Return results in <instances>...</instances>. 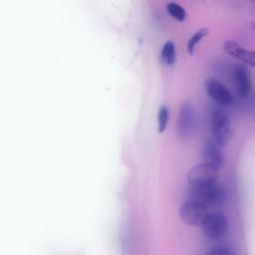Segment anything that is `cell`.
<instances>
[{"label":"cell","instance_id":"6da1fadb","mask_svg":"<svg viewBox=\"0 0 255 255\" xmlns=\"http://www.w3.org/2000/svg\"><path fill=\"white\" fill-rule=\"evenodd\" d=\"M188 194L190 200L200 202L205 206L221 204L226 199V190L219 183L200 187H191Z\"/></svg>","mask_w":255,"mask_h":255},{"label":"cell","instance_id":"7a4b0ae2","mask_svg":"<svg viewBox=\"0 0 255 255\" xmlns=\"http://www.w3.org/2000/svg\"><path fill=\"white\" fill-rule=\"evenodd\" d=\"M211 131L219 147H225L232 137L230 120L221 110H214L211 115Z\"/></svg>","mask_w":255,"mask_h":255},{"label":"cell","instance_id":"3957f363","mask_svg":"<svg viewBox=\"0 0 255 255\" xmlns=\"http://www.w3.org/2000/svg\"><path fill=\"white\" fill-rule=\"evenodd\" d=\"M217 178L218 168L205 161L194 165L187 172V181L191 187H200L216 183Z\"/></svg>","mask_w":255,"mask_h":255},{"label":"cell","instance_id":"277c9868","mask_svg":"<svg viewBox=\"0 0 255 255\" xmlns=\"http://www.w3.org/2000/svg\"><path fill=\"white\" fill-rule=\"evenodd\" d=\"M208 213L207 206L194 200L185 201L179 208L180 219L189 226H201Z\"/></svg>","mask_w":255,"mask_h":255},{"label":"cell","instance_id":"5b68a950","mask_svg":"<svg viewBox=\"0 0 255 255\" xmlns=\"http://www.w3.org/2000/svg\"><path fill=\"white\" fill-rule=\"evenodd\" d=\"M201 228L207 238L219 239L228 229V220L226 216L220 212H209Z\"/></svg>","mask_w":255,"mask_h":255},{"label":"cell","instance_id":"8992f818","mask_svg":"<svg viewBox=\"0 0 255 255\" xmlns=\"http://www.w3.org/2000/svg\"><path fill=\"white\" fill-rule=\"evenodd\" d=\"M205 90L209 98L220 106L227 107L233 102V97L229 90L215 79L206 80Z\"/></svg>","mask_w":255,"mask_h":255},{"label":"cell","instance_id":"52a82bcc","mask_svg":"<svg viewBox=\"0 0 255 255\" xmlns=\"http://www.w3.org/2000/svg\"><path fill=\"white\" fill-rule=\"evenodd\" d=\"M193 122L194 115L192 107L186 102L182 103L177 119V134L182 140H186L190 136L193 128Z\"/></svg>","mask_w":255,"mask_h":255},{"label":"cell","instance_id":"ba28073f","mask_svg":"<svg viewBox=\"0 0 255 255\" xmlns=\"http://www.w3.org/2000/svg\"><path fill=\"white\" fill-rule=\"evenodd\" d=\"M223 50L232 58L252 68H255V50L245 49L243 46L233 40L226 41L223 45Z\"/></svg>","mask_w":255,"mask_h":255},{"label":"cell","instance_id":"9c48e42d","mask_svg":"<svg viewBox=\"0 0 255 255\" xmlns=\"http://www.w3.org/2000/svg\"><path fill=\"white\" fill-rule=\"evenodd\" d=\"M233 80L237 94L240 98H247L251 92V81L248 70L244 66H237L233 70Z\"/></svg>","mask_w":255,"mask_h":255},{"label":"cell","instance_id":"30bf717a","mask_svg":"<svg viewBox=\"0 0 255 255\" xmlns=\"http://www.w3.org/2000/svg\"><path fill=\"white\" fill-rule=\"evenodd\" d=\"M203 158L205 159V162H208L218 169L222 167L224 163V157L222 152L220 151V147L216 144L215 141L208 140L203 147Z\"/></svg>","mask_w":255,"mask_h":255},{"label":"cell","instance_id":"8fae6325","mask_svg":"<svg viewBox=\"0 0 255 255\" xmlns=\"http://www.w3.org/2000/svg\"><path fill=\"white\" fill-rule=\"evenodd\" d=\"M161 60L163 61L164 64L166 65H173L175 62V46L173 42L167 41L164 43L161 53H160Z\"/></svg>","mask_w":255,"mask_h":255},{"label":"cell","instance_id":"7c38bea8","mask_svg":"<svg viewBox=\"0 0 255 255\" xmlns=\"http://www.w3.org/2000/svg\"><path fill=\"white\" fill-rule=\"evenodd\" d=\"M166 11L168 14L178 22H183L186 18V11L179 4L174 2H169L166 4Z\"/></svg>","mask_w":255,"mask_h":255},{"label":"cell","instance_id":"4fadbf2b","mask_svg":"<svg viewBox=\"0 0 255 255\" xmlns=\"http://www.w3.org/2000/svg\"><path fill=\"white\" fill-rule=\"evenodd\" d=\"M208 33H209V28H201L198 31H196L192 37H190V39L187 42V52L190 56L193 55L194 49L197 43H199L206 35H208Z\"/></svg>","mask_w":255,"mask_h":255},{"label":"cell","instance_id":"5bb4252c","mask_svg":"<svg viewBox=\"0 0 255 255\" xmlns=\"http://www.w3.org/2000/svg\"><path fill=\"white\" fill-rule=\"evenodd\" d=\"M169 119V110L166 106H161L157 114V130L158 132H163L167 127Z\"/></svg>","mask_w":255,"mask_h":255},{"label":"cell","instance_id":"9a60e30c","mask_svg":"<svg viewBox=\"0 0 255 255\" xmlns=\"http://www.w3.org/2000/svg\"><path fill=\"white\" fill-rule=\"evenodd\" d=\"M206 255H236L234 250L226 245H214L212 246Z\"/></svg>","mask_w":255,"mask_h":255},{"label":"cell","instance_id":"2e32d148","mask_svg":"<svg viewBox=\"0 0 255 255\" xmlns=\"http://www.w3.org/2000/svg\"><path fill=\"white\" fill-rule=\"evenodd\" d=\"M252 28H253V29H254V30H255V22H254V23H253V24H252Z\"/></svg>","mask_w":255,"mask_h":255}]
</instances>
